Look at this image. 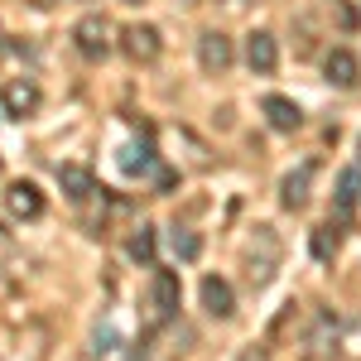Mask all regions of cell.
Segmentation results:
<instances>
[{"label":"cell","instance_id":"cell-1","mask_svg":"<svg viewBox=\"0 0 361 361\" xmlns=\"http://www.w3.org/2000/svg\"><path fill=\"white\" fill-rule=\"evenodd\" d=\"M73 44H78V54L82 58H106L111 54V25H106V15H82L78 25H73Z\"/></svg>","mask_w":361,"mask_h":361},{"label":"cell","instance_id":"cell-23","mask_svg":"<svg viewBox=\"0 0 361 361\" xmlns=\"http://www.w3.org/2000/svg\"><path fill=\"white\" fill-rule=\"evenodd\" d=\"M173 5H183V10H188V5H197V0H173Z\"/></svg>","mask_w":361,"mask_h":361},{"label":"cell","instance_id":"cell-5","mask_svg":"<svg viewBox=\"0 0 361 361\" xmlns=\"http://www.w3.org/2000/svg\"><path fill=\"white\" fill-rule=\"evenodd\" d=\"M231 58H236V49H231V39H226L222 29L197 34V63H202L207 73H226V68H231Z\"/></svg>","mask_w":361,"mask_h":361},{"label":"cell","instance_id":"cell-2","mask_svg":"<svg viewBox=\"0 0 361 361\" xmlns=\"http://www.w3.org/2000/svg\"><path fill=\"white\" fill-rule=\"evenodd\" d=\"M178 299H183V284L173 270H154L149 279V308H154V323H169L178 313Z\"/></svg>","mask_w":361,"mask_h":361},{"label":"cell","instance_id":"cell-6","mask_svg":"<svg viewBox=\"0 0 361 361\" xmlns=\"http://www.w3.org/2000/svg\"><path fill=\"white\" fill-rule=\"evenodd\" d=\"M5 207H10V217L34 222V217H44V193H39L29 178H15V183L5 188Z\"/></svg>","mask_w":361,"mask_h":361},{"label":"cell","instance_id":"cell-16","mask_svg":"<svg viewBox=\"0 0 361 361\" xmlns=\"http://www.w3.org/2000/svg\"><path fill=\"white\" fill-rule=\"evenodd\" d=\"M357 193H361V173H357V169H347V173L337 178V212H342V217H352Z\"/></svg>","mask_w":361,"mask_h":361},{"label":"cell","instance_id":"cell-3","mask_svg":"<svg viewBox=\"0 0 361 361\" xmlns=\"http://www.w3.org/2000/svg\"><path fill=\"white\" fill-rule=\"evenodd\" d=\"M121 49L130 63H154L159 49H164V39H159V29L154 25H126L121 29Z\"/></svg>","mask_w":361,"mask_h":361},{"label":"cell","instance_id":"cell-18","mask_svg":"<svg viewBox=\"0 0 361 361\" xmlns=\"http://www.w3.org/2000/svg\"><path fill=\"white\" fill-rule=\"evenodd\" d=\"M126 250H130V260H140V265H149V260H154V231H149V226H140L135 236L126 241Z\"/></svg>","mask_w":361,"mask_h":361},{"label":"cell","instance_id":"cell-8","mask_svg":"<svg viewBox=\"0 0 361 361\" xmlns=\"http://www.w3.org/2000/svg\"><path fill=\"white\" fill-rule=\"evenodd\" d=\"M323 78L333 87H342V92H352L361 82V58L352 49H333V54L323 58Z\"/></svg>","mask_w":361,"mask_h":361},{"label":"cell","instance_id":"cell-4","mask_svg":"<svg viewBox=\"0 0 361 361\" xmlns=\"http://www.w3.org/2000/svg\"><path fill=\"white\" fill-rule=\"evenodd\" d=\"M0 102H5V116L10 121H25V116L39 111V82L34 78H15V82H5Z\"/></svg>","mask_w":361,"mask_h":361},{"label":"cell","instance_id":"cell-12","mask_svg":"<svg viewBox=\"0 0 361 361\" xmlns=\"http://www.w3.org/2000/svg\"><path fill=\"white\" fill-rule=\"evenodd\" d=\"M58 183H63V193L73 197V202H87V197L97 193V178H92V169H82V164H63L58 169Z\"/></svg>","mask_w":361,"mask_h":361},{"label":"cell","instance_id":"cell-9","mask_svg":"<svg viewBox=\"0 0 361 361\" xmlns=\"http://www.w3.org/2000/svg\"><path fill=\"white\" fill-rule=\"evenodd\" d=\"M265 121H270V130H279V135H294V130L304 126V111H299L289 97L270 92V97H265Z\"/></svg>","mask_w":361,"mask_h":361},{"label":"cell","instance_id":"cell-10","mask_svg":"<svg viewBox=\"0 0 361 361\" xmlns=\"http://www.w3.org/2000/svg\"><path fill=\"white\" fill-rule=\"evenodd\" d=\"M202 308H207L212 318H231V313H236V294H231V284H226L222 275L202 279Z\"/></svg>","mask_w":361,"mask_h":361},{"label":"cell","instance_id":"cell-17","mask_svg":"<svg viewBox=\"0 0 361 361\" xmlns=\"http://www.w3.org/2000/svg\"><path fill=\"white\" fill-rule=\"evenodd\" d=\"M308 246H313V260H333L337 246H342V236H337V226L328 222V226H318V231L308 236Z\"/></svg>","mask_w":361,"mask_h":361},{"label":"cell","instance_id":"cell-22","mask_svg":"<svg viewBox=\"0 0 361 361\" xmlns=\"http://www.w3.org/2000/svg\"><path fill=\"white\" fill-rule=\"evenodd\" d=\"M29 5H34V10H49V5H54V0H29Z\"/></svg>","mask_w":361,"mask_h":361},{"label":"cell","instance_id":"cell-13","mask_svg":"<svg viewBox=\"0 0 361 361\" xmlns=\"http://www.w3.org/2000/svg\"><path fill=\"white\" fill-rule=\"evenodd\" d=\"M121 169H126L130 178H140V173H149V169H154V145H149V135L121 149Z\"/></svg>","mask_w":361,"mask_h":361},{"label":"cell","instance_id":"cell-20","mask_svg":"<svg viewBox=\"0 0 361 361\" xmlns=\"http://www.w3.org/2000/svg\"><path fill=\"white\" fill-rule=\"evenodd\" d=\"M116 347V333L111 328H97V352H111Z\"/></svg>","mask_w":361,"mask_h":361},{"label":"cell","instance_id":"cell-21","mask_svg":"<svg viewBox=\"0 0 361 361\" xmlns=\"http://www.w3.org/2000/svg\"><path fill=\"white\" fill-rule=\"evenodd\" d=\"M15 246V241H10V231H5V226H0V255H5V250Z\"/></svg>","mask_w":361,"mask_h":361},{"label":"cell","instance_id":"cell-7","mask_svg":"<svg viewBox=\"0 0 361 361\" xmlns=\"http://www.w3.org/2000/svg\"><path fill=\"white\" fill-rule=\"evenodd\" d=\"M246 68H250V73H260V78L279 68V44H275V34H270V29L246 34Z\"/></svg>","mask_w":361,"mask_h":361},{"label":"cell","instance_id":"cell-14","mask_svg":"<svg viewBox=\"0 0 361 361\" xmlns=\"http://www.w3.org/2000/svg\"><path fill=\"white\" fill-rule=\"evenodd\" d=\"M169 250H173V260H197L202 255V236L188 231V226H173L169 231Z\"/></svg>","mask_w":361,"mask_h":361},{"label":"cell","instance_id":"cell-24","mask_svg":"<svg viewBox=\"0 0 361 361\" xmlns=\"http://www.w3.org/2000/svg\"><path fill=\"white\" fill-rule=\"evenodd\" d=\"M357 159H361V140H357Z\"/></svg>","mask_w":361,"mask_h":361},{"label":"cell","instance_id":"cell-25","mask_svg":"<svg viewBox=\"0 0 361 361\" xmlns=\"http://www.w3.org/2000/svg\"><path fill=\"white\" fill-rule=\"evenodd\" d=\"M126 5H140V0H126Z\"/></svg>","mask_w":361,"mask_h":361},{"label":"cell","instance_id":"cell-19","mask_svg":"<svg viewBox=\"0 0 361 361\" xmlns=\"http://www.w3.org/2000/svg\"><path fill=\"white\" fill-rule=\"evenodd\" d=\"M154 183H159V193H173V183H178V173H173V169H159V178H154Z\"/></svg>","mask_w":361,"mask_h":361},{"label":"cell","instance_id":"cell-15","mask_svg":"<svg viewBox=\"0 0 361 361\" xmlns=\"http://www.w3.org/2000/svg\"><path fill=\"white\" fill-rule=\"evenodd\" d=\"M328 342L337 347V323L323 313V318H318V333L308 337V347H313V352H308V361H328Z\"/></svg>","mask_w":361,"mask_h":361},{"label":"cell","instance_id":"cell-11","mask_svg":"<svg viewBox=\"0 0 361 361\" xmlns=\"http://www.w3.org/2000/svg\"><path fill=\"white\" fill-rule=\"evenodd\" d=\"M308 183H313V164H299L294 173H284V183H279V202L289 207V212H299L308 202Z\"/></svg>","mask_w":361,"mask_h":361}]
</instances>
